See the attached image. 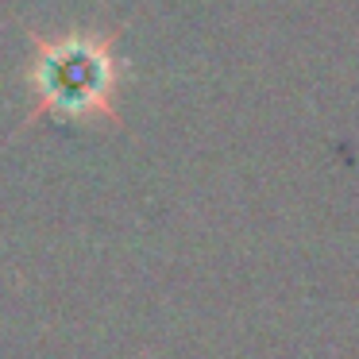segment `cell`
Listing matches in <instances>:
<instances>
[{
	"label": "cell",
	"instance_id": "cell-1",
	"mask_svg": "<svg viewBox=\"0 0 359 359\" xmlns=\"http://www.w3.org/2000/svg\"><path fill=\"white\" fill-rule=\"evenodd\" d=\"M120 35L124 24L66 27L55 35L27 27L24 81L32 89V104L20 132L47 120L124 128L120 89L128 78V58L120 55Z\"/></svg>",
	"mask_w": 359,
	"mask_h": 359
}]
</instances>
